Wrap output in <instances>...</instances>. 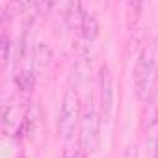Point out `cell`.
I'll list each match as a JSON object with an SVG mask.
<instances>
[{
	"label": "cell",
	"instance_id": "cell-1",
	"mask_svg": "<svg viewBox=\"0 0 158 158\" xmlns=\"http://www.w3.org/2000/svg\"><path fill=\"white\" fill-rule=\"evenodd\" d=\"M134 84H136V93L141 101H149L151 95L154 93L156 60H154V50L152 48H145L143 54L139 56L136 71H134Z\"/></svg>",
	"mask_w": 158,
	"mask_h": 158
},
{
	"label": "cell",
	"instance_id": "cell-2",
	"mask_svg": "<svg viewBox=\"0 0 158 158\" xmlns=\"http://www.w3.org/2000/svg\"><path fill=\"white\" fill-rule=\"evenodd\" d=\"M78 117H80V97L76 89H67L61 101L60 117H58V130L63 139H69L74 134Z\"/></svg>",
	"mask_w": 158,
	"mask_h": 158
},
{
	"label": "cell",
	"instance_id": "cell-3",
	"mask_svg": "<svg viewBox=\"0 0 158 158\" xmlns=\"http://www.w3.org/2000/svg\"><path fill=\"white\" fill-rule=\"evenodd\" d=\"M99 134H101V119H99V114H97L91 99H88L84 112H82V143L88 152L97 151Z\"/></svg>",
	"mask_w": 158,
	"mask_h": 158
},
{
	"label": "cell",
	"instance_id": "cell-4",
	"mask_svg": "<svg viewBox=\"0 0 158 158\" xmlns=\"http://www.w3.org/2000/svg\"><path fill=\"white\" fill-rule=\"evenodd\" d=\"M99 93H101V108L104 121L108 123L114 114V76L108 65H101L99 71Z\"/></svg>",
	"mask_w": 158,
	"mask_h": 158
},
{
	"label": "cell",
	"instance_id": "cell-5",
	"mask_svg": "<svg viewBox=\"0 0 158 158\" xmlns=\"http://www.w3.org/2000/svg\"><path fill=\"white\" fill-rule=\"evenodd\" d=\"M2 130L8 136H15V132L23 130V114L15 101L8 102L2 112Z\"/></svg>",
	"mask_w": 158,
	"mask_h": 158
},
{
	"label": "cell",
	"instance_id": "cell-6",
	"mask_svg": "<svg viewBox=\"0 0 158 158\" xmlns=\"http://www.w3.org/2000/svg\"><path fill=\"white\" fill-rule=\"evenodd\" d=\"M80 32L84 35V39L88 43H91L97 35H99V21L93 13H88L84 11V17H82V24H80Z\"/></svg>",
	"mask_w": 158,
	"mask_h": 158
},
{
	"label": "cell",
	"instance_id": "cell-7",
	"mask_svg": "<svg viewBox=\"0 0 158 158\" xmlns=\"http://www.w3.org/2000/svg\"><path fill=\"white\" fill-rule=\"evenodd\" d=\"M48 60H50V48L47 45H43V43H37L35 48H34V61H32L34 73L35 74L43 73L45 67H47V63H48Z\"/></svg>",
	"mask_w": 158,
	"mask_h": 158
},
{
	"label": "cell",
	"instance_id": "cell-8",
	"mask_svg": "<svg viewBox=\"0 0 158 158\" xmlns=\"http://www.w3.org/2000/svg\"><path fill=\"white\" fill-rule=\"evenodd\" d=\"M34 82H35V73H34V69H24V71H21V73L15 76V84H17V88H19L23 93L32 91Z\"/></svg>",
	"mask_w": 158,
	"mask_h": 158
},
{
	"label": "cell",
	"instance_id": "cell-9",
	"mask_svg": "<svg viewBox=\"0 0 158 158\" xmlns=\"http://www.w3.org/2000/svg\"><path fill=\"white\" fill-rule=\"evenodd\" d=\"M0 48H2V58H0L2 60V67H6L10 61V50H11V39L8 34H4L0 37Z\"/></svg>",
	"mask_w": 158,
	"mask_h": 158
},
{
	"label": "cell",
	"instance_id": "cell-10",
	"mask_svg": "<svg viewBox=\"0 0 158 158\" xmlns=\"http://www.w3.org/2000/svg\"><path fill=\"white\" fill-rule=\"evenodd\" d=\"M125 158H138V151H136V147H128L127 149V152H125Z\"/></svg>",
	"mask_w": 158,
	"mask_h": 158
},
{
	"label": "cell",
	"instance_id": "cell-11",
	"mask_svg": "<svg viewBox=\"0 0 158 158\" xmlns=\"http://www.w3.org/2000/svg\"><path fill=\"white\" fill-rule=\"evenodd\" d=\"M67 158H86V152H84V151H74V152H71Z\"/></svg>",
	"mask_w": 158,
	"mask_h": 158
},
{
	"label": "cell",
	"instance_id": "cell-12",
	"mask_svg": "<svg viewBox=\"0 0 158 158\" xmlns=\"http://www.w3.org/2000/svg\"><path fill=\"white\" fill-rule=\"evenodd\" d=\"M15 158H26V156H24V152H19V154H17Z\"/></svg>",
	"mask_w": 158,
	"mask_h": 158
}]
</instances>
